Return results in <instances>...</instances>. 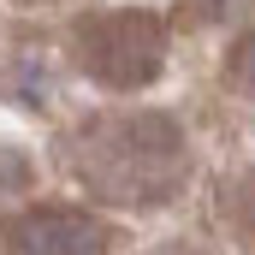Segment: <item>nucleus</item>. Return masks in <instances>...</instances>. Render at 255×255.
<instances>
[{
	"label": "nucleus",
	"instance_id": "39448f33",
	"mask_svg": "<svg viewBox=\"0 0 255 255\" xmlns=\"http://www.w3.org/2000/svg\"><path fill=\"white\" fill-rule=\"evenodd\" d=\"M226 71H232V83H238L244 95H255V30L238 36V48L226 54Z\"/></svg>",
	"mask_w": 255,
	"mask_h": 255
},
{
	"label": "nucleus",
	"instance_id": "7ed1b4c3",
	"mask_svg": "<svg viewBox=\"0 0 255 255\" xmlns=\"http://www.w3.org/2000/svg\"><path fill=\"white\" fill-rule=\"evenodd\" d=\"M6 250L12 255H113V232L71 202H42L6 220Z\"/></svg>",
	"mask_w": 255,
	"mask_h": 255
},
{
	"label": "nucleus",
	"instance_id": "20e7f679",
	"mask_svg": "<svg viewBox=\"0 0 255 255\" xmlns=\"http://www.w3.org/2000/svg\"><path fill=\"white\" fill-rule=\"evenodd\" d=\"M220 214H226V226L238 232V244H250V250H255V172L226 178V190H220Z\"/></svg>",
	"mask_w": 255,
	"mask_h": 255
},
{
	"label": "nucleus",
	"instance_id": "f257e3e1",
	"mask_svg": "<svg viewBox=\"0 0 255 255\" xmlns=\"http://www.w3.org/2000/svg\"><path fill=\"white\" fill-rule=\"evenodd\" d=\"M71 172L83 190L113 208H160L184 190L190 148L172 113L136 107V113H101L71 136Z\"/></svg>",
	"mask_w": 255,
	"mask_h": 255
},
{
	"label": "nucleus",
	"instance_id": "423d86ee",
	"mask_svg": "<svg viewBox=\"0 0 255 255\" xmlns=\"http://www.w3.org/2000/svg\"><path fill=\"white\" fill-rule=\"evenodd\" d=\"M18 184H30V160L18 148H0V190H18Z\"/></svg>",
	"mask_w": 255,
	"mask_h": 255
},
{
	"label": "nucleus",
	"instance_id": "f03ea898",
	"mask_svg": "<svg viewBox=\"0 0 255 255\" xmlns=\"http://www.w3.org/2000/svg\"><path fill=\"white\" fill-rule=\"evenodd\" d=\"M71 60L101 89H142L166 65V24L142 6H101L83 12L71 30Z\"/></svg>",
	"mask_w": 255,
	"mask_h": 255
}]
</instances>
